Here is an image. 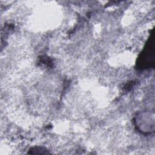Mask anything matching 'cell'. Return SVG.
<instances>
[{"instance_id":"cell-1","label":"cell","mask_w":155,"mask_h":155,"mask_svg":"<svg viewBox=\"0 0 155 155\" xmlns=\"http://www.w3.org/2000/svg\"><path fill=\"white\" fill-rule=\"evenodd\" d=\"M140 59V62L138 63L140 64V68H147L154 65V46L153 38L148 42Z\"/></svg>"}]
</instances>
